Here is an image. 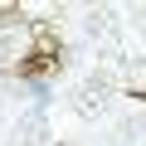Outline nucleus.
Returning a JSON list of instances; mask_svg holds the SVG:
<instances>
[{"label":"nucleus","instance_id":"f257e3e1","mask_svg":"<svg viewBox=\"0 0 146 146\" xmlns=\"http://www.w3.org/2000/svg\"><path fill=\"white\" fill-rule=\"evenodd\" d=\"M73 112H83V117H98L102 107H107V78H93V83H83V88H73Z\"/></svg>","mask_w":146,"mask_h":146},{"label":"nucleus","instance_id":"7ed1b4c3","mask_svg":"<svg viewBox=\"0 0 146 146\" xmlns=\"http://www.w3.org/2000/svg\"><path fill=\"white\" fill-rule=\"evenodd\" d=\"M122 131H127V146H146V117H131Z\"/></svg>","mask_w":146,"mask_h":146},{"label":"nucleus","instance_id":"f03ea898","mask_svg":"<svg viewBox=\"0 0 146 146\" xmlns=\"http://www.w3.org/2000/svg\"><path fill=\"white\" fill-rule=\"evenodd\" d=\"M39 127H44V117H39V112H29V117H25L20 127H15L10 146H34V141H39Z\"/></svg>","mask_w":146,"mask_h":146}]
</instances>
